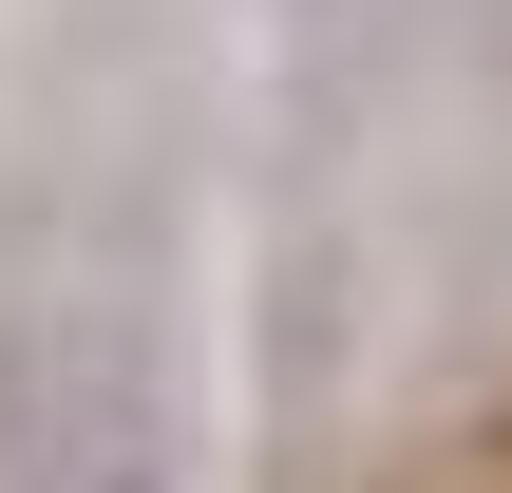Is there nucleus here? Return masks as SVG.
<instances>
[{
	"label": "nucleus",
	"instance_id": "nucleus-1",
	"mask_svg": "<svg viewBox=\"0 0 512 493\" xmlns=\"http://www.w3.org/2000/svg\"><path fill=\"white\" fill-rule=\"evenodd\" d=\"M190 475V76L114 57L0 171V493Z\"/></svg>",
	"mask_w": 512,
	"mask_h": 493
}]
</instances>
